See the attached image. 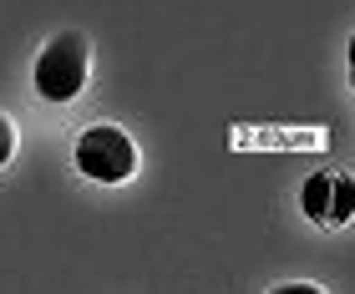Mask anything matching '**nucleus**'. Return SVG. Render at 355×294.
<instances>
[{
  "instance_id": "obj_5",
  "label": "nucleus",
  "mask_w": 355,
  "mask_h": 294,
  "mask_svg": "<svg viewBox=\"0 0 355 294\" xmlns=\"http://www.w3.org/2000/svg\"><path fill=\"white\" fill-rule=\"evenodd\" d=\"M269 294H325V289H315V284H279V289H269Z\"/></svg>"
},
{
  "instance_id": "obj_1",
  "label": "nucleus",
  "mask_w": 355,
  "mask_h": 294,
  "mask_svg": "<svg viewBox=\"0 0 355 294\" xmlns=\"http://www.w3.org/2000/svg\"><path fill=\"white\" fill-rule=\"evenodd\" d=\"M87 81V41L76 31H61V36L36 56V92L46 102H71Z\"/></svg>"
},
{
  "instance_id": "obj_3",
  "label": "nucleus",
  "mask_w": 355,
  "mask_h": 294,
  "mask_svg": "<svg viewBox=\"0 0 355 294\" xmlns=\"http://www.w3.org/2000/svg\"><path fill=\"white\" fill-rule=\"evenodd\" d=\"M300 208L320 228H340L345 218H355V183L345 173H315L300 188Z\"/></svg>"
},
{
  "instance_id": "obj_6",
  "label": "nucleus",
  "mask_w": 355,
  "mask_h": 294,
  "mask_svg": "<svg viewBox=\"0 0 355 294\" xmlns=\"http://www.w3.org/2000/svg\"><path fill=\"white\" fill-rule=\"evenodd\" d=\"M350 87H355V36H350Z\"/></svg>"
},
{
  "instance_id": "obj_4",
  "label": "nucleus",
  "mask_w": 355,
  "mask_h": 294,
  "mask_svg": "<svg viewBox=\"0 0 355 294\" xmlns=\"http://www.w3.org/2000/svg\"><path fill=\"white\" fill-rule=\"evenodd\" d=\"M10 153H15V127H10V117H0V162Z\"/></svg>"
},
{
  "instance_id": "obj_2",
  "label": "nucleus",
  "mask_w": 355,
  "mask_h": 294,
  "mask_svg": "<svg viewBox=\"0 0 355 294\" xmlns=\"http://www.w3.org/2000/svg\"><path fill=\"white\" fill-rule=\"evenodd\" d=\"M76 168L87 178H96V183H127L137 168V147L122 127H107V122L87 127L82 142H76Z\"/></svg>"
}]
</instances>
